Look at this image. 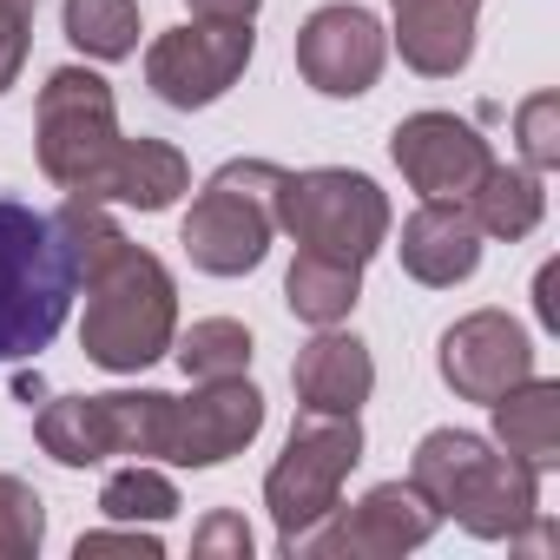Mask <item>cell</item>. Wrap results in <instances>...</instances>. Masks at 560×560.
Returning <instances> with one entry per match:
<instances>
[{
    "label": "cell",
    "mask_w": 560,
    "mask_h": 560,
    "mask_svg": "<svg viewBox=\"0 0 560 560\" xmlns=\"http://www.w3.org/2000/svg\"><path fill=\"white\" fill-rule=\"evenodd\" d=\"M442 527V514L429 508V494L416 481H383L370 488L357 508H330L304 540L298 553H324V560H396L409 547H422L429 534Z\"/></svg>",
    "instance_id": "10"
},
{
    "label": "cell",
    "mask_w": 560,
    "mask_h": 560,
    "mask_svg": "<svg viewBox=\"0 0 560 560\" xmlns=\"http://www.w3.org/2000/svg\"><path fill=\"white\" fill-rule=\"evenodd\" d=\"M100 514L106 521H172L178 514V488L159 475V468H145V462H132V468H119V475H106V488H100Z\"/></svg>",
    "instance_id": "24"
},
{
    "label": "cell",
    "mask_w": 560,
    "mask_h": 560,
    "mask_svg": "<svg viewBox=\"0 0 560 560\" xmlns=\"http://www.w3.org/2000/svg\"><path fill=\"white\" fill-rule=\"evenodd\" d=\"M389 152H396L402 178L422 198H468L488 178V165H494L488 139L468 119H455V113H416V119H402L396 139H389Z\"/></svg>",
    "instance_id": "12"
},
{
    "label": "cell",
    "mask_w": 560,
    "mask_h": 560,
    "mask_svg": "<svg viewBox=\"0 0 560 560\" xmlns=\"http://www.w3.org/2000/svg\"><path fill=\"white\" fill-rule=\"evenodd\" d=\"M191 553L198 560H250V527L237 521V514H205V527H198V540H191Z\"/></svg>",
    "instance_id": "28"
},
{
    "label": "cell",
    "mask_w": 560,
    "mask_h": 560,
    "mask_svg": "<svg viewBox=\"0 0 560 560\" xmlns=\"http://www.w3.org/2000/svg\"><path fill=\"white\" fill-rule=\"evenodd\" d=\"M402 270L416 277V284H462V277H475L481 264V224L468 211V198H422V211L402 224Z\"/></svg>",
    "instance_id": "15"
},
{
    "label": "cell",
    "mask_w": 560,
    "mask_h": 560,
    "mask_svg": "<svg viewBox=\"0 0 560 560\" xmlns=\"http://www.w3.org/2000/svg\"><path fill=\"white\" fill-rule=\"evenodd\" d=\"M534 376V343L508 311H475L442 337V383L462 402H494Z\"/></svg>",
    "instance_id": "13"
},
{
    "label": "cell",
    "mask_w": 560,
    "mask_h": 560,
    "mask_svg": "<svg viewBox=\"0 0 560 560\" xmlns=\"http://www.w3.org/2000/svg\"><path fill=\"white\" fill-rule=\"evenodd\" d=\"M250 21H191V27H172L152 40L145 54V86L178 106V113H198L211 100H224L237 86V73L250 67Z\"/></svg>",
    "instance_id": "9"
},
{
    "label": "cell",
    "mask_w": 560,
    "mask_h": 560,
    "mask_svg": "<svg viewBox=\"0 0 560 560\" xmlns=\"http://www.w3.org/2000/svg\"><path fill=\"white\" fill-rule=\"evenodd\" d=\"M47 540V501L34 494V481L0 475V560H34Z\"/></svg>",
    "instance_id": "25"
},
{
    "label": "cell",
    "mask_w": 560,
    "mask_h": 560,
    "mask_svg": "<svg viewBox=\"0 0 560 560\" xmlns=\"http://www.w3.org/2000/svg\"><path fill=\"white\" fill-rule=\"evenodd\" d=\"M514 132H521V152L534 172L560 165V93H534L521 113H514Z\"/></svg>",
    "instance_id": "26"
},
{
    "label": "cell",
    "mask_w": 560,
    "mask_h": 560,
    "mask_svg": "<svg viewBox=\"0 0 560 560\" xmlns=\"http://www.w3.org/2000/svg\"><path fill=\"white\" fill-rule=\"evenodd\" d=\"M73 250L54 211L0 198V363L40 357L73 311Z\"/></svg>",
    "instance_id": "3"
},
{
    "label": "cell",
    "mask_w": 560,
    "mask_h": 560,
    "mask_svg": "<svg viewBox=\"0 0 560 560\" xmlns=\"http://www.w3.org/2000/svg\"><path fill=\"white\" fill-rule=\"evenodd\" d=\"M67 40L93 60H126L139 47V0H67Z\"/></svg>",
    "instance_id": "22"
},
{
    "label": "cell",
    "mask_w": 560,
    "mask_h": 560,
    "mask_svg": "<svg viewBox=\"0 0 560 560\" xmlns=\"http://www.w3.org/2000/svg\"><path fill=\"white\" fill-rule=\"evenodd\" d=\"M185 8H191L198 21H250L257 0H185Z\"/></svg>",
    "instance_id": "31"
},
{
    "label": "cell",
    "mask_w": 560,
    "mask_h": 560,
    "mask_svg": "<svg viewBox=\"0 0 560 560\" xmlns=\"http://www.w3.org/2000/svg\"><path fill=\"white\" fill-rule=\"evenodd\" d=\"M257 429H264V396L244 376H218V383H205L185 402L172 396V448H165V462L218 468V462L244 455Z\"/></svg>",
    "instance_id": "14"
},
{
    "label": "cell",
    "mask_w": 560,
    "mask_h": 560,
    "mask_svg": "<svg viewBox=\"0 0 560 560\" xmlns=\"http://www.w3.org/2000/svg\"><path fill=\"white\" fill-rule=\"evenodd\" d=\"M383 60H389V34L370 8H317L298 27V73L330 100L370 93Z\"/></svg>",
    "instance_id": "11"
},
{
    "label": "cell",
    "mask_w": 560,
    "mask_h": 560,
    "mask_svg": "<svg viewBox=\"0 0 560 560\" xmlns=\"http://www.w3.org/2000/svg\"><path fill=\"white\" fill-rule=\"evenodd\" d=\"M534 311H540L547 330H560V264H540V277H534Z\"/></svg>",
    "instance_id": "30"
},
{
    "label": "cell",
    "mask_w": 560,
    "mask_h": 560,
    "mask_svg": "<svg viewBox=\"0 0 560 560\" xmlns=\"http://www.w3.org/2000/svg\"><path fill=\"white\" fill-rule=\"evenodd\" d=\"M363 462V422L337 409H304L277 468L264 475V508L277 521V547L298 553V540L343 501L350 468Z\"/></svg>",
    "instance_id": "5"
},
{
    "label": "cell",
    "mask_w": 560,
    "mask_h": 560,
    "mask_svg": "<svg viewBox=\"0 0 560 560\" xmlns=\"http://www.w3.org/2000/svg\"><path fill=\"white\" fill-rule=\"evenodd\" d=\"M27 40H34V0H0V93L21 80Z\"/></svg>",
    "instance_id": "27"
},
{
    "label": "cell",
    "mask_w": 560,
    "mask_h": 560,
    "mask_svg": "<svg viewBox=\"0 0 560 560\" xmlns=\"http://www.w3.org/2000/svg\"><path fill=\"white\" fill-rule=\"evenodd\" d=\"M100 553H139V560H159V534H80V560H100Z\"/></svg>",
    "instance_id": "29"
},
{
    "label": "cell",
    "mask_w": 560,
    "mask_h": 560,
    "mask_svg": "<svg viewBox=\"0 0 560 560\" xmlns=\"http://www.w3.org/2000/svg\"><path fill=\"white\" fill-rule=\"evenodd\" d=\"M67 250H73V277L86 284V324H80V350L113 370L132 376L145 363H159L178 337V291L172 270L139 250L93 198H67L54 211Z\"/></svg>",
    "instance_id": "1"
},
{
    "label": "cell",
    "mask_w": 560,
    "mask_h": 560,
    "mask_svg": "<svg viewBox=\"0 0 560 560\" xmlns=\"http://www.w3.org/2000/svg\"><path fill=\"white\" fill-rule=\"evenodd\" d=\"M409 481L429 494L442 521H462L475 540H521L540 521V468L494 455V442L468 429H435L416 442Z\"/></svg>",
    "instance_id": "2"
},
{
    "label": "cell",
    "mask_w": 560,
    "mask_h": 560,
    "mask_svg": "<svg viewBox=\"0 0 560 560\" xmlns=\"http://www.w3.org/2000/svg\"><path fill=\"white\" fill-rule=\"evenodd\" d=\"M357 298H363V270H357V264H330V257L298 250V264H291V277H284V304H291L304 324L337 330V324L357 311Z\"/></svg>",
    "instance_id": "20"
},
{
    "label": "cell",
    "mask_w": 560,
    "mask_h": 560,
    "mask_svg": "<svg viewBox=\"0 0 560 560\" xmlns=\"http://www.w3.org/2000/svg\"><path fill=\"white\" fill-rule=\"evenodd\" d=\"M191 185V165H185V152L178 145H165V139H119L113 145V159L86 178V191H73V198H93V205H139V211H165L178 191Z\"/></svg>",
    "instance_id": "17"
},
{
    "label": "cell",
    "mask_w": 560,
    "mask_h": 560,
    "mask_svg": "<svg viewBox=\"0 0 560 560\" xmlns=\"http://www.w3.org/2000/svg\"><path fill=\"white\" fill-rule=\"evenodd\" d=\"M389 8H396L402 67H416L422 80H455L468 67L481 0H389Z\"/></svg>",
    "instance_id": "16"
},
{
    "label": "cell",
    "mask_w": 560,
    "mask_h": 560,
    "mask_svg": "<svg viewBox=\"0 0 560 560\" xmlns=\"http://www.w3.org/2000/svg\"><path fill=\"white\" fill-rule=\"evenodd\" d=\"M468 211H475V224H481V237H527L534 224H540V211H547V191H540V178L534 172H514V165H488V178L468 191Z\"/></svg>",
    "instance_id": "21"
},
{
    "label": "cell",
    "mask_w": 560,
    "mask_h": 560,
    "mask_svg": "<svg viewBox=\"0 0 560 560\" xmlns=\"http://www.w3.org/2000/svg\"><path fill=\"white\" fill-rule=\"evenodd\" d=\"M277 224L298 237V250L363 270L389 237V198L363 172H343V165L284 172V185H277Z\"/></svg>",
    "instance_id": "6"
},
{
    "label": "cell",
    "mask_w": 560,
    "mask_h": 560,
    "mask_svg": "<svg viewBox=\"0 0 560 560\" xmlns=\"http://www.w3.org/2000/svg\"><path fill=\"white\" fill-rule=\"evenodd\" d=\"M277 185H284V172H277L270 159H231L205 178L198 205L185 211V257L205 270V277H244L264 264L270 250V231H277Z\"/></svg>",
    "instance_id": "4"
},
{
    "label": "cell",
    "mask_w": 560,
    "mask_h": 560,
    "mask_svg": "<svg viewBox=\"0 0 560 560\" xmlns=\"http://www.w3.org/2000/svg\"><path fill=\"white\" fill-rule=\"evenodd\" d=\"M34 139H40V172L67 191H86V178L113 159L119 145V119H113V86L86 67H60L47 73L40 86V119H34Z\"/></svg>",
    "instance_id": "8"
},
{
    "label": "cell",
    "mask_w": 560,
    "mask_h": 560,
    "mask_svg": "<svg viewBox=\"0 0 560 560\" xmlns=\"http://www.w3.org/2000/svg\"><path fill=\"white\" fill-rule=\"evenodd\" d=\"M291 383H298V402H304V409L357 416V409L370 402V389H376V363H370V350H363L357 337L324 330L317 343H304V350H298Z\"/></svg>",
    "instance_id": "18"
},
{
    "label": "cell",
    "mask_w": 560,
    "mask_h": 560,
    "mask_svg": "<svg viewBox=\"0 0 560 560\" xmlns=\"http://www.w3.org/2000/svg\"><path fill=\"white\" fill-rule=\"evenodd\" d=\"M40 448L60 468H93L106 455H165L172 448V396L113 389V396H60L34 416Z\"/></svg>",
    "instance_id": "7"
},
{
    "label": "cell",
    "mask_w": 560,
    "mask_h": 560,
    "mask_svg": "<svg viewBox=\"0 0 560 560\" xmlns=\"http://www.w3.org/2000/svg\"><path fill=\"white\" fill-rule=\"evenodd\" d=\"M488 409H494V435H501V448L514 462H527V468H553L560 462V383L527 376L508 396H494Z\"/></svg>",
    "instance_id": "19"
},
{
    "label": "cell",
    "mask_w": 560,
    "mask_h": 560,
    "mask_svg": "<svg viewBox=\"0 0 560 560\" xmlns=\"http://www.w3.org/2000/svg\"><path fill=\"white\" fill-rule=\"evenodd\" d=\"M178 370L198 376V383H218V376H244L250 370V330L231 324V317H205L178 337Z\"/></svg>",
    "instance_id": "23"
}]
</instances>
